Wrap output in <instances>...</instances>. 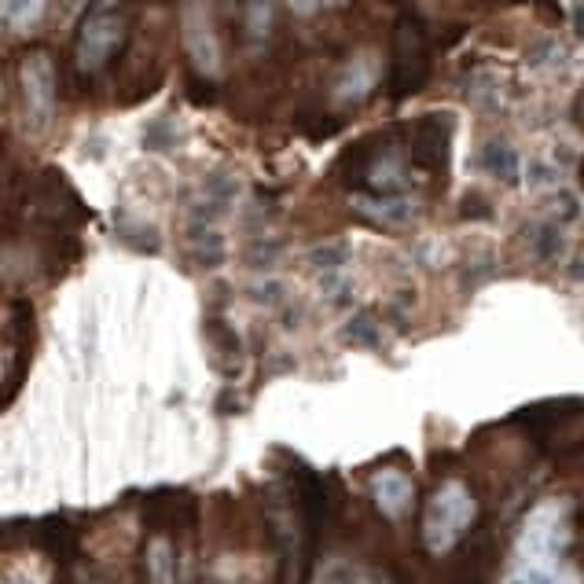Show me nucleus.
Returning <instances> with one entry per match:
<instances>
[{"label": "nucleus", "instance_id": "16", "mask_svg": "<svg viewBox=\"0 0 584 584\" xmlns=\"http://www.w3.org/2000/svg\"><path fill=\"white\" fill-rule=\"evenodd\" d=\"M148 581L151 584H176V562L173 548L165 540H154L148 548Z\"/></svg>", "mask_w": 584, "mask_h": 584}, {"label": "nucleus", "instance_id": "7", "mask_svg": "<svg viewBox=\"0 0 584 584\" xmlns=\"http://www.w3.org/2000/svg\"><path fill=\"white\" fill-rule=\"evenodd\" d=\"M360 184H368L379 195H398L409 187V162H404V154L398 148L379 144V151L368 154L360 165Z\"/></svg>", "mask_w": 584, "mask_h": 584}, {"label": "nucleus", "instance_id": "19", "mask_svg": "<svg viewBox=\"0 0 584 584\" xmlns=\"http://www.w3.org/2000/svg\"><path fill=\"white\" fill-rule=\"evenodd\" d=\"M328 0H290V8H295L298 15H309V12H317V8H323Z\"/></svg>", "mask_w": 584, "mask_h": 584}, {"label": "nucleus", "instance_id": "11", "mask_svg": "<svg viewBox=\"0 0 584 584\" xmlns=\"http://www.w3.org/2000/svg\"><path fill=\"white\" fill-rule=\"evenodd\" d=\"M148 511L151 523H165V526H192L195 518V500L184 493H154L148 496Z\"/></svg>", "mask_w": 584, "mask_h": 584}, {"label": "nucleus", "instance_id": "6", "mask_svg": "<svg viewBox=\"0 0 584 584\" xmlns=\"http://www.w3.org/2000/svg\"><path fill=\"white\" fill-rule=\"evenodd\" d=\"M184 48L199 75H217L221 70V41H217L214 19L206 12V4L184 8Z\"/></svg>", "mask_w": 584, "mask_h": 584}, {"label": "nucleus", "instance_id": "12", "mask_svg": "<svg viewBox=\"0 0 584 584\" xmlns=\"http://www.w3.org/2000/svg\"><path fill=\"white\" fill-rule=\"evenodd\" d=\"M353 206L371 217V221H409L415 214V203L401 199V195H379V199H371V195H353Z\"/></svg>", "mask_w": 584, "mask_h": 584}, {"label": "nucleus", "instance_id": "4", "mask_svg": "<svg viewBox=\"0 0 584 584\" xmlns=\"http://www.w3.org/2000/svg\"><path fill=\"white\" fill-rule=\"evenodd\" d=\"M125 34H129V19H125L118 4L92 8V12L85 15V23H81L78 48H75L78 70L96 75V70L107 67V62L118 56V48L125 45Z\"/></svg>", "mask_w": 584, "mask_h": 584}, {"label": "nucleus", "instance_id": "8", "mask_svg": "<svg viewBox=\"0 0 584 584\" xmlns=\"http://www.w3.org/2000/svg\"><path fill=\"white\" fill-rule=\"evenodd\" d=\"M504 584H581L577 570H570L566 562H523L515 559V566L507 570Z\"/></svg>", "mask_w": 584, "mask_h": 584}, {"label": "nucleus", "instance_id": "1", "mask_svg": "<svg viewBox=\"0 0 584 584\" xmlns=\"http://www.w3.org/2000/svg\"><path fill=\"white\" fill-rule=\"evenodd\" d=\"M515 423L526 426L534 445L548 456H584V401H545L515 412Z\"/></svg>", "mask_w": 584, "mask_h": 584}, {"label": "nucleus", "instance_id": "2", "mask_svg": "<svg viewBox=\"0 0 584 584\" xmlns=\"http://www.w3.org/2000/svg\"><path fill=\"white\" fill-rule=\"evenodd\" d=\"M570 504L566 500H545L526 515L523 534H518L515 559L523 562H562L570 540H573V523H570Z\"/></svg>", "mask_w": 584, "mask_h": 584}, {"label": "nucleus", "instance_id": "17", "mask_svg": "<svg viewBox=\"0 0 584 584\" xmlns=\"http://www.w3.org/2000/svg\"><path fill=\"white\" fill-rule=\"evenodd\" d=\"M485 170L500 176V181H515L518 176V154L507 144H485Z\"/></svg>", "mask_w": 584, "mask_h": 584}, {"label": "nucleus", "instance_id": "9", "mask_svg": "<svg viewBox=\"0 0 584 584\" xmlns=\"http://www.w3.org/2000/svg\"><path fill=\"white\" fill-rule=\"evenodd\" d=\"M371 496H375V504H379L382 515H390V518H398L404 507L412 504V482L404 478L401 471H379L375 474V482H371Z\"/></svg>", "mask_w": 584, "mask_h": 584}, {"label": "nucleus", "instance_id": "20", "mask_svg": "<svg viewBox=\"0 0 584 584\" xmlns=\"http://www.w3.org/2000/svg\"><path fill=\"white\" fill-rule=\"evenodd\" d=\"M581 181H584V165H581Z\"/></svg>", "mask_w": 584, "mask_h": 584}, {"label": "nucleus", "instance_id": "3", "mask_svg": "<svg viewBox=\"0 0 584 584\" xmlns=\"http://www.w3.org/2000/svg\"><path fill=\"white\" fill-rule=\"evenodd\" d=\"M478 504L474 496L467 493L463 485H442L426 504V518H423V540L434 556H445L460 545V537L474 526Z\"/></svg>", "mask_w": 584, "mask_h": 584}, {"label": "nucleus", "instance_id": "15", "mask_svg": "<svg viewBox=\"0 0 584 584\" xmlns=\"http://www.w3.org/2000/svg\"><path fill=\"white\" fill-rule=\"evenodd\" d=\"M37 540L45 545L51 556L59 562L75 559V548H78V529L67 523V518H48V523L37 526Z\"/></svg>", "mask_w": 584, "mask_h": 584}, {"label": "nucleus", "instance_id": "13", "mask_svg": "<svg viewBox=\"0 0 584 584\" xmlns=\"http://www.w3.org/2000/svg\"><path fill=\"white\" fill-rule=\"evenodd\" d=\"M412 151H415V159H420L423 165H437L445 159V151H448V125L437 133V118L420 122V125H415V133H412Z\"/></svg>", "mask_w": 584, "mask_h": 584}, {"label": "nucleus", "instance_id": "18", "mask_svg": "<svg viewBox=\"0 0 584 584\" xmlns=\"http://www.w3.org/2000/svg\"><path fill=\"white\" fill-rule=\"evenodd\" d=\"M273 30V0H250L247 8V34L254 41H265Z\"/></svg>", "mask_w": 584, "mask_h": 584}, {"label": "nucleus", "instance_id": "5", "mask_svg": "<svg viewBox=\"0 0 584 584\" xmlns=\"http://www.w3.org/2000/svg\"><path fill=\"white\" fill-rule=\"evenodd\" d=\"M19 85H23V103L26 114L37 125H48L51 111H56V70L45 51H34L19 62Z\"/></svg>", "mask_w": 584, "mask_h": 584}, {"label": "nucleus", "instance_id": "10", "mask_svg": "<svg viewBox=\"0 0 584 584\" xmlns=\"http://www.w3.org/2000/svg\"><path fill=\"white\" fill-rule=\"evenodd\" d=\"M375 81H379V67H375V59L371 56H357L346 67V75H342L335 96L342 103H360L375 89Z\"/></svg>", "mask_w": 584, "mask_h": 584}, {"label": "nucleus", "instance_id": "14", "mask_svg": "<svg viewBox=\"0 0 584 584\" xmlns=\"http://www.w3.org/2000/svg\"><path fill=\"white\" fill-rule=\"evenodd\" d=\"M48 0H0V23L8 34H26L45 19Z\"/></svg>", "mask_w": 584, "mask_h": 584}]
</instances>
